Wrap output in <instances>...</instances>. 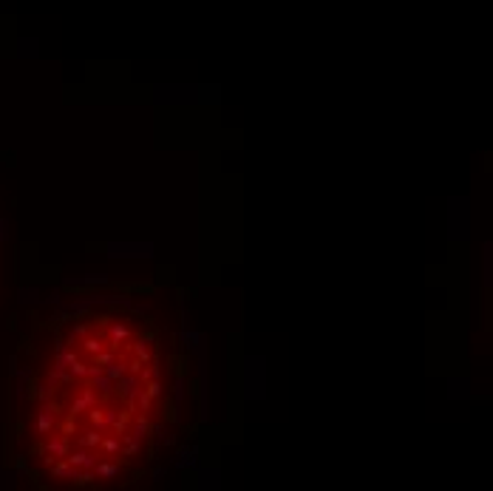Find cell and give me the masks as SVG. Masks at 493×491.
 <instances>
[{"label": "cell", "instance_id": "1", "mask_svg": "<svg viewBox=\"0 0 493 491\" xmlns=\"http://www.w3.org/2000/svg\"><path fill=\"white\" fill-rule=\"evenodd\" d=\"M34 452L54 480L114 485L151 455L162 409L153 332L122 313H88L57 335L37 386Z\"/></svg>", "mask_w": 493, "mask_h": 491}]
</instances>
